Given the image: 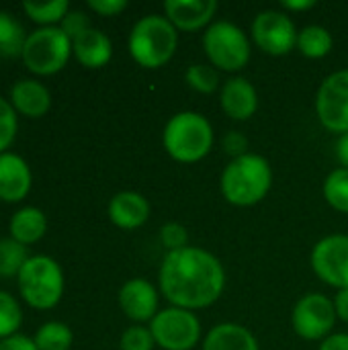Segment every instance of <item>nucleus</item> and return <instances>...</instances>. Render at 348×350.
<instances>
[{"label":"nucleus","instance_id":"obj_3","mask_svg":"<svg viewBox=\"0 0 348 350\" xmlns=\"http://www.w3.org/2000/svg\"><path fill=\"white\" fill-rule=\"evenodd\" d=\"M162 144L168 156L183 164L203 160L213 148L211 123L195 111H180L164 127Z\"/></svg>","mask_w":348,"mask_h":350},{"label":"nucleus","instance_id":"obj_12","mask_svg":"<svg viewBox=\"0 0 348 350\" xmlns=\"http://www.w3.org/2000/svg\"><path fill=\"white\" fill-rule=\"evenodd\" d=\"M312 269L326 285L348 289V236L332 234L322 238L312 250Z\"/></svg>","mask_w":348,"mask_h":350},{"label":"nucleus","instance_id":"obj_24","mask_svg":"<svg viewBox=\"0 0 348 350\" xmlns=\"http://www.w3.org/2000/svg\"><path fill=\"white\" fill-rule=\"evenodd\" d=\"M72 340V330L62 322H47L35 334V347L39 350H70Z\"/></svg>","mask_w":348,"mask_h":350},{"label":"nucleus","instance_id":"obj_8","mask_svg":"<svg viewBox=\"0 0 348 350\" xmlns=\"http://www.w3.org/2000/svg\"><path fill=\"white\" fill-rule=\"evenodd\" d=\"M154 342L164 350H193L201 338V322L195 312L183 308L160 310L150 322Z\"/></svg>","mask_w":348,"mask_h":350},{"label":"nucleus","instance_id":"obj_28","mask_svg":"<svg viewBox=\"0 0 348 350\" xmlns=\"http://www.w3.org/2000/svg\"><path fill=\"white\" fill-rule=\"evenodd\" d=\"M25 12L35 21L43 25H51L57 21H64V16L70 12L68 0H53V2H25Z\"/></svg>","mask_w":348,"mask_h":350},{"label":"nucleus","instance_id":"obj_13","mask_svg":"<svg viewBox=\"0 0 348 350\" xmlns=\"http://www.w3.org/2000/svg\"><path fill=\"white\" fill-rule=\"evenodd\" d=\"M119 306L133 322H152L158 314V291L146 279H129L119 291Z\"/></svg>","mask_w":348,"mask_h":350},{"label":"nucleus","instance_id":"obj_26","mask_svg":"<svg viewBox=\"0 0 348 350\" xmlns=\"http://www.w3.org/2000/svg\"><path fill=\"white\" fill-rule=\"evenodd\" d=\"M29 260L25 244L16 242L14 238L0 240V277H12L21 273L23 265Z\"/></svg>","mask_w":348,"mask_h":350},{"label":"nucleus","instance_id":"obj_5","mask_svg":"<svg viewBox=\"0 0 348 350\" xmlns=\"http://www.w3.org/2000/svg\"><path fill=\"white\" fill-rule=\"evenodd\" d=\"M18 289L29 306L49 310L62 299L64 273L51 256H29L18 273Z\"/></svg>","mask_w":348,"mask_h":350},{"label":"nucleus","instance_id":"obj_36","mask_svg":"<svg viewBox=\"0 0 348 350\" xmlns=\"http://www.w3.org/2000/svg\"><path fill=\"white\" fill-rule=\"evenodd\" d=\"M0 350H39L35 347V340L23 336V334H14L8 336L4 340H0Z\"/></svg>","mask_w":348,"mask_h":350},{"label":"nucleus","instance_id":"obj_21","mask_svg":"<svg viewBox=\"0 0 348 350\" xmlns=\"http://www.w3.org/2000/svg\"><path fill=\"white\" fill-rule=\"evenodd\" d=\"M45 228H47V219L43 211L37 207H25L16 211L10 219V236L25 246L43 238Z\"/></svg>","mask_w":348,"mask_h":350},{"label":"nucleus","instance_id":"obj_1","mask_svg":"<svg viewBox=\"0 0 348 350\" xmlns=\"http://www.w3.org/2000/svg\"><path fill=\"white\" fill-rule=\"evenodd\" d=\"M158 281L162 295L174 308L193 312L209 308L222 297L226 271L209 250L185 246L164 256Z\"/></svg>","mask_w":348,"mask_h":350},{"label":"nucleus","instance_id":"obj_35","mask_svg":"<svg viewBox=\"0 0 348 350\" xmlns=\"http://www.w3.org/2000/svg\"><path fill=\"white\" fill-rule=\"evenodd\" d=\"M224 148H226V152H228V154H232L234 158H238V156L248 154V152H246V148H248V139H246L242 133H238V131H230V133L224 137Z\"/></svg>","mask_w":348,"mask_h":350},{"label":"nucleus","instance_id":"obj_2","mask_svg":"<svg viewBox=\"0 0 348 350\" xmlns=\"http://www.w3.org/2000/svg\"><path fill=\"white\" fill-rule=\"evenodd\" d=\"M222 195L236 207L260 203L273 185V170L265 156L244 154L234 158L222 172Z\"/></svg>","mask_w":348,"mask_h":350},{"label":"nucleus","instance_id":"obj_17","mask_svg":"<svg viewBox=\"0 0 348 350\" xmlns=\"http://www.w3.org/2000/svg\"><path fill=\"white\" fill-rule=\"evenodd\" d=\"M31 189V170L29 164L10 152L0 154V199L2 201H21Z\"/></svg>","mask_w":348,"mask_h":350},{"label":"nucleus","instance_id":"obj_10","mask_svg":"<svg viewBox=\"0 0 348 350\" xmlns=\"http://www.w3.org/2000/svg\"><path fill=\"white\" fill-rule=\"evenodd\" d=\"M297 29L283 10H263L252 21V39L269 55H287L297 47Z\"/></svg>","mask_w":348,"mask_h":350},{"label":"nucleus","instance_id":"obj_40","mask_svg":"<svg viewBox=\"0 0 348 350\" xmlns=\"http://www.w3.org/2000/svg\"><path fill=\"white\" fill-rule=\"evenodd\" d=\"M336 158L343 168H348V133H343L336 142Z\"/></svg>","mask_w":348,"mask_h":350},{"label":"nucleus","instance_id":"obj_11","mask_svg":"<svg viewBox=\"0 0 348 350\" xmlns=\"http://www.w3.org/2000/svg\"><path fill=\"white\" fill-rule=\"evenodd\" d=\"M316 113L332 133H348V70L330 74L318 88Z\"/></svg>","mask_w":348,"mask_h":350},{"label":"nucleus","instance_id":"obj_7","mask_svg":"<svg viewBox=\"0 0 348 350\" xmlns=\"http://www.w3.org/2000/svg\"><path fill=\"white\" fill-rule=\"evenodd\" d=\"M72 53V41L62 27H41L33 31L23 47V59L35 74H53L62 70Z\"/></svg>","mask_w":348,"mask_h":350},{"label":"nucleus","instance_id":"obj_19","mask_svg":"<svg viewBox=\"0 0 348 350\" xmlns=\"http://www.w3.org/2000/svg\"><path fill=\"white\" fill-rule=\"evenodd\" d=\"M72 51L76 53V57L82 66L103 68L113 55V43L103 31L88 29L86 33H82L78 39L72 41Z\"/></svg>","mask_w":348,"mask_h":350},{"label":"nucleus","instance_id":"obj_25","mask_svg":"<svg viewBox=\"0 0 348 350\" xmlns=\"http://www.w3.org/2000/svg\"><path fill=\"white\" fill-rule=\"evenodd\" d=\"M324 199L326 203L340 211V213H348V168H336L332 170L326 180H324Z\"/></svg>","mask_w":348,"mask_h":350},{"label":"nucleus","instance_id":"obj_22","mask_svg":"<svg viewBox=\"0 0 348 350\" xmlns=\"http://www.w3.org/2000/svg\"><path fill=\"white\" fill-rule=\"evenodd\" d=\"M332 35L322 25H308L297 35V49L312 59L326 57L332 51Z\"/></svg>","mask_w":348,"mask_h":350},{"label":"nucleus","instance_id":"obj_38","mask_svg":"<svg viewBox=\"0 0 348 350\" xmlns=\"http://www.w3.org/2000/svg\"><path fill=\"white\" fill-rule=\"evenodd\" d=\"M334 310H336V318H340L343 322H348V289H340L336 293Z\"/></svg>","mask_w":348,"mask_h":350},{"label":"nucleus","instance_id":"obj_9","mask_svg":"<svg viewBox=\"0 0 348 350\" xmlns=\"http://www.w3.org/2000/svg\"><path fill=\"white\" fill-rule=\"evenodd\" d=\"M336 322L334 301L322 293H306L291 312V326L304 340H324Z\"/></svg>","mask_w":348,"mask_h":350},{"label":"nucleus","instance_id":"obj_20","mask_svg":"<svg viewBox=\"0 0 348 350\" xmlns=\"http://www.w3.org/2000/svg\"><path fill=\"white\" fill-rule=\"evenodd\" d=\"M10 100H12L14 109H18L23 115L41 117L47 113V109L51 105V94L41 82L27 78V80H18L10 88Z\"/></svg>","mask_w":348,"mask_h":350},{"label":"nucleus","instance_id":"obj_32","mask_svg":"<svg viewBox=\"0 0 348 350\" xmlns=\"http://www.w3.org/2000/svg\"><path fill=\"white\" fill-rule=\"evenodd\" d=\"M160 240H162V244L168 248V252L180 250V248L189 246V244H187V242H189V234H187L185 226H180V224H176V221H170V224L162 226V230H160Z\"/></svg>","mask_w":348,"mask_h":350},{"label":"nucleus","instance_id":"obj_39","mask_svg":"<svg viewBox=\"0 0 348 350\" xmlns=\"http://www.w3.org/2000/svg\"><path fill=\"white\" fill-rule=\"evenodd\" d=\"M316 6V0H285L281 2V8L285 10H293V12H302V10H310Z\"/></svg>","mask_w":348,"mask_h":350},{"label":"nucleus","instance_id":"obj_6","mask_svg":"<svg viewBox=\"0 0 348 350\" xmlns=\"http://www.w3.org/2000/svg\"><path fill=\"white\" fill-rule=\"evenodd\" d=\"M203 49L215 70L238 72L250 62L248 35L230 21H215L203 33Z\"/></svg>","mask_w":348,"mask_h":350},{"label":"nucleus","instance_id":"obj_37","mask_svg":"<svg viewBox=\"0 0 348 350\" xmlns=\"http://www.w3.org/2000/svg\"><path fill=\"white\" fill-rule=\"evenodd\" d=\"M318 350H348V334H345V332L330 334L328 338L322 340Z\"/></svg>","mask_w":348,"mask_h":350},{"label":"nucleus","instance_id":"obj_34","mask_svg":"<svg viewBox=\"0 0 348 350\" xmlns=\"http://www.w3.org/2000/svg\"><path fill=\"white\" fill-rule=\"evenodd\" d=\"M88 6L103 16H115L127 8V0H90Z\"/></svg>","mask_w":348,"mask_h":350},{"label":"nucleus","instance_id":"obj_27","mask_svg":"<svg viewBox=\"0 0 348 350\" xmlns=\"http://www.w3.org/2000/svg\"><path fill=\"white\" fill-rule=\"evenodd\" d=\"M187 84L201 92V94H211L219 86V74L211 64H191L185 74Z\"/></svg>","mask_w":348,"mask_h":350},{"label":"nucleus","instance_id":"obj_33","mask_svg":"<svg viewBox=\"0 0 348 350\" xmlns=\"http://www.w3.org/2000/svg\"><path fill=\"white\" fill-rule=\"evenodd\" d=\"M88 29H92V27H90V21H88L86 12H82V10H70L62 21V31L70 37V41L78 39Z\"/></svg>","mask_w":348,"mask_h":350},{"label":"nucleus","instance_id":"obj_16","mask_svg":"<svg viewBox=\"0 0 348 350\" xmlns=\"http://www.w3.org/2000/svg\"><path fill=\"white\" fill-rule=\"evenodd\" d=\"M109 217L121 230H137L150 219V203L135 191H121L109 203Z\"/></svg>","mask_w":348,"mask_h":350},{"label":"nucleus","instance_id":"obj_30","mask_svg":"<svg viewBox=\"0 0 348 350\" xmlns=\"http://www.w3.org/2000/svg\"><path fill=\"white\" fill-rule=\"evenodd\" d=\"M119 347H121V350H152L156 347V342H154L150 328L131 326L121 334Z\"/></svg>","mask_w":348,"mask_h":350},{"label":"nucleus","instance_id":"obj_29","mask_svg":"<svg viewBox=\"0 0 348 350\" xmlns=\"http://www.w3.org/2000/svg\"><path fill=\"white\" fill-rule=\"evenodd\" d=\"M21 322H23V314L16 299L10 293L0 291V338L4 340L8 336H14Z\"/></svg>","mask_w":348,"mask_h":350},{"label":"nucleus","instance_id":"obj_15","mask_svg":"<svg viewBox=\"0 0 348 350\" xmlns=\"http://www.w3.org/2000/svg\"><path fill=\"white\" fill-rule=\"evenodd\" d=\"M166 18L176 27V31H197L211 23L217 12L215 0H166Z\"/></svg>","mask_w":348,"mask_h":350},{"label":"nucleus","instance_id":"obj_14","mask_svg":"<svg viewBox=\"0 0 348 350\" xmlns=\"http://www.w3.org/2000/svg\"><path fill=\"white\" fill-rule=\"evenodd\" d=\"M219 103H222L224 113L230 119L248 121L258 109V94L248 78L236 76V78H230L222 86Z\"/></svg>","mask_w":348,"mask_h":350},{"label":"nucleus","instance_id":"obj_23","mask_svg":"<svg viewBox=\"0 0 348 350\" xmlns=\"http://www.w3.org/2000/svg\"><path fill=\"white\" fill-rule=\"evenodd\" d=\"M25 41H27V35L21 23L12 14L0 10V57L23 55Z\"/></svg>","mask_w":348,"mask_h":350},{"label":"nucleus","instance_id":"obj_18","mask_svg":"<svg viewBox=\"0 0 348 350\" xmlns=\"http://www.w3.org/2000/svg\"><path fill=\"white\" fill-rule=\"evenodd\" d=\"M203 350H260L254 334L242 324L224 322L209 330Z\"/></svg>","mask_w":348,"mask_h":350},{"label":"nucleus","instance_id":"obj_4","mask_svg":"<svg viewBox=\"0 0 348 350\" xmlns=\"http://www.w3.org/2000/svg\"><path fill=\"white\" fill-rule=\"evenodd\" d=\"M178 45L176 27L162 14L142 16L129 33L131 57L148 70L162 68L170 62Z\"/></svg>","mask_w":348,"mask_h":350},{"label":"nucleus","instance_id":"obj_31","mask_svg":"<svg viewBox=\"0 0 348 350\" xmlns=\"http://www.w3.org/2000/svg\"><path fill=\"white\" fill-rule=\"evenodd\" d=\"M16 133V115L12 105L0 96V154H4V150L12 144Z\"/></svg>","mask_w":348,"mask_h":350}]
</instances>
